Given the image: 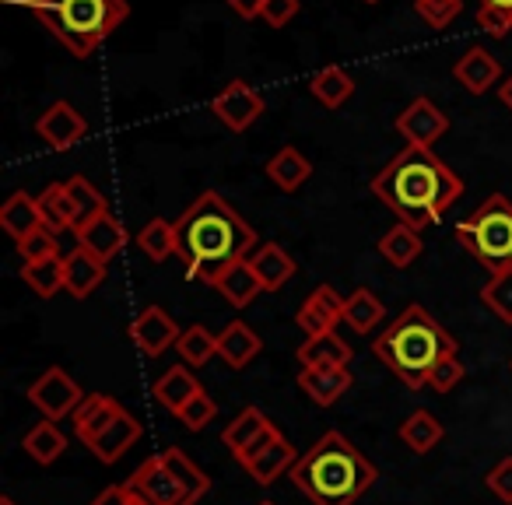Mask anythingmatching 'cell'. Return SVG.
<instances>
[{
  "label": "cell",
  "mask_w": 512,
  "mask_h": 505,
  "mask_svg": "<svg viewBox=\"0 0 512 505\" xmlns=\"http://www.w3.org/2000/svg\"><path fill=\"white\" fill-rule=\"evenodd\" d=\"M253 249V225H246L242 214L214 190H204L176 218V257L183 260L190 281L214 288L228 267L253 257Z\"/></svg>",
  "instance_id": "6da1fadb"
},
{
  "label": "cell",
  "mask_w": 512,
  "mask_h": 505,
  "mask_svg": "<svg viewBox=\"0 0 512 505\" xmlns=\"http://www.w3.org/2000/svg\"><path fill=\"white\" fill-rule=\"evenodd\" d=\"M372 193L400 221L421 232V228L435 225L460 200L463 179L432 148L407 144L393 162H386V169H379V176L372 179Z\"/></svg>",
  "instance_id": "7a4b0ae2"
},
{
  "label": "cell",
  "mask_w": 512,
  "mask_h": 505,
  "mask_svg": "<svg viewBox=\"0 0 512 505\" xmlns=\"http://www.w3.org/2000/svg\"><path fill=\"white\" fill-rule=\"evenodd\" d=\"M379 470L355 442L341 432H327L299 456L292 481L313 505H355L376 484Z\"/></svg>",
  "instance_id": "3957f363"
},
{
  "label": "cell",
  "mask_w": 512,
  "mask_h": 505,
  "mask_svg": "<svg viewBox=\"0 0 512 505\" xmlns=\"http://www.w3.org/2000/svg\"><path fill=\"white\" fill-rule=\"evenodd\" d=\"M456 348H460L456 337L421 306H407L404 313L372 341L376 358L407 386V390L428 386L435 365L453 358Z\"/></svg>",
  "instance_id": "277c9868"
},
{
  "label": "cell",
  "mask_w": 512,
  "mask_h": 505,
  "mask_svg": "<svg viewBox=\"0 0 512 505\" xmlns=\"http://www.w3.org/2000/svg\"><path fill=\"white\" fill-rule=\"evenodd\" d=\"M15 4H25L43 22V29L81 60L92 57L130 15L127 0H15Z\"/></svg>",
  "instance_id": "5b68a950"
},
{
  "label": "cell",
  "mask_w": 512,
  "mask_h": 505,
  "mask_svg": "<svg viewBox=\"0 0 512 505\" xmlns=\"http://www.w3.org/2000/svg\"><path fill=\"white\" fill-rule=\"evenodd\" d=\"M127 484L151 505H197L211 491V477L190 460L179 446L148 456Z\"/></svg>",
  "instance_id": "8992f818"
},
{
  "label": "cell",
  "mask_w": 512,
  "mask_h": 505,
  "mask_svg": "<svg viewBox=\"0 0 512 505\" xmlns=\"http://www.w3.org/2000/svg\"><path fill=\"white\" fill-rule=\"evenodd\" d=\"M456 239L491 274L512 267V200H505L502 193L488 197L456 225Z\"/></svg>",
  "instance_id": "52a82bcc"
},
{
  "label": "cell",
  "mask_w": 512,
  "mask_h": 505,
  "mask_svg": "<svg viewBox=\"0 0 512 505\" xmlns=\"http://www.w3.org/2000/svg\"><path fill=\"white\" fill-rule=\"evenodd\" d=\"M242 467H246V474L253 477L256 484H274L285 470H292L295 463H299V453H295V446L285 439V435L278 432V428H267L260 439L249 446V453L242 456Z\"/></svg>",
  "instance_id": "ba28073f"
},
{
  "label": "cell",
  "mask_w": 512,
  "mask_h": 505,
  "mask_svg": "<svg viewBox=\"0 0 512 505\" xmlns=\"http://www.w3.org/2000/svg\"><path fill=\"white\" fill-rule=\"evenodd\" d=\"M81 400H85L81 386L74 383L71 372H64L60 365L46 369L43 376H39L36 383L29 386V404L36 407V411H43V418H46V421L71 418V414L78 411Z\"/></svg>",
  "instance_id": "9c48e42d"
},
{
  "label": "cell",
  "mask_w": 512,
  "mask_h": 505,
  "mask_svg": "<svg viewBox=\"0 0 512 505\" xmlns=\"http://www.w3.org/2000/svg\"><path fill=\"white\" fill-rule=\"evenodd\" d=\"M211 113L218 116L228 130L242 134V130H249L264 116V95L256 92V88H249L246 81H228V85L214 95Z\"/></svg>",
  "instance_id": "30bf717a"
},
{
  "label": "cell",
  "mask_w": 512,
  "mask_h": 505,
  "mask_svg": "<svg viewBox=\"0 0 512 505\" xmlns=\"http://www.w3.org/2000/svg\"><path fill=\"white\" fill-rule=\"evenodd\" d=\"M74 239H78L81 249H88V253H95V257L109 264V260L120 257L123 249H127L130 235H127V225H123L113 211H102V214H95V218L74 225Z\"/></svg>",
  "instance_id": "8fae6325"
},
{
  "label": "cell",
  "mask_w": 512,
  "mask_h": 505,
  "mask_svg": "<svg viewBox=\"0 0 512 505\" xmlns=\"http://www.w3.org/2000/svg\"><path fill=\"white\" fill-rule=\"evenodd\" d=\"M397 130L407 144H414V148H432V144L449 130V116L442 113L432 99L421 95V99H414L411 106L397 116Z\"/></svg>",
  "instance_id": "7c38bea8"
},
{
  "label": "cell",
  "mask_w": 512,
  "mask_h": 505,
  "mask_svg": "<svg viewBox=\"0 0 512 505\" xmlns=\"http://www.w3.org/2000/svg\"><path fill=\"white\" fill-rule=\"evenodd\" d=\"M127 334H130V341L141 348V355L158 358L162 351H169L172 344H179L183 330L176 327V320H172L162 306H148L141 316H134V320H130Z\"/></svg>",
  "instance_id": "4fadbf2b"
},
{
  "label": "cell",
  "mask_w": 512,
  "mask_h": 505,
  "mask_svg": "<svg viewBox=\"0 0 512 505\" xmlns=\"http://www.w3.org/2000/svg\"><path fill=\"white\" fill-rule=\"evenodd\" d=\"M36 134L50 144L53 151H71L81 137L88 134V123L71 102H53L36 123Z\"/></svg>",
  "instance_id": "5bb4252c"
},
{
  "label": "cell",
  "mask_w": 512,
  "mask_h": 505,
  "mask_svg": "<svg viewBox=\"0 0 512 505\" xmlns=\"http://www.w3.org/2000/svg\"><path fill=\"white\" fill-rule=\"evenodd\" d=\"M344 302L348 299H341L330 285H320L306 302H302V309L295 313V323L306 330V337L327 334V330H334L337 323L344 320Z\"/></svg>",
  "instance_id": "9a60e30c"
},
{
  "label": "cell",
  "mask_w": 512,
  "mask_h": 505,
  "mask_svg": "<svg viewBox=\"0 0 512 505\" xmlns=\"http://www.w3.org/2000/svg\"><path fill=\"white\" fill-rule=\"evenodd\" d=\"M123 414L120 400L106 397V393H92V397H85L78 404V411L71 414L74 421V435H78L85 446H92L95 439H99L102 432H106L109 425H113L116 418Z\"/></svg>",
  "instance_id": "2e32d148"
},
{
  "label": "cell",
  "mask_w": 512,
  "mask_h": 505,
  "mask_svg": "<svg viewBox=\"0 0 512 505\" xmlns=\"http://www.w3.org/2000/svg\"><path fill=\"white\" fill-rule=\"evenodd\" d=\"M351 344L344 337H337V330H327V334L306 337L295 351L302 369H348L351 362Z\"/></svg>",
  "instance_id": "e0dca14e"
},
{
  "label": "cell",
  "mask_w": 512,
  "mask_h": 505,
  "mask_svg": "<svg viewBox=\"0 0 512 505\" xmlns=\"http://www.w3.org/2000/svg\"><path fill=\"white\" fill-rule=\"evenodd\" d=\"M249 267H253V274L260 278L264 292H281V288L295 278L292 253H288L285 246H278V242H264V246H256L253 257H249Z\"/></svg>",
  "instance_id": "ac0fdd59"
},
{
  "label": "cell",
  "mask_w": 512,
  "mask_h": 505,
  "mask_svg": "<svg viewBox=\"0 0 512 505\" xmlns=\"http://www.w3.org/2000/svg\"><path fill=\"white\" fill-rule=\"evenodd\" d=\"M264 351V341L256 334L249 323L242 320H232L225 330L218 334V358L228 365V369H246L256 355Z\"/></svg>",
  "instance_id": "d6986e66"
},
{
  "label": "cell",
  "mask_w": 512,
  "mask_h": 505,
  "mask_svg": "<svg viewBox=\"0 0 512 505\" xmlns=\"http://www.w3.org/2000/svg\"><path fill=\"white\" fill-rule=\"evenodd\" d=\"M0 225L15 242L29 239L36 228H43V211H39V197H29L25 190L11 193L0 207Z\"/></svg>",
  "instance_id": "ffe728a7"
},
{
  "label": "cell",
  "mask_w": 512,
  "mask_h": 505,
  "mask_svg": "<svg viewBox=\"0 0 512 505\" xmlns=\"http://www.w3.org/2000/svg\"><path fill=\"white\" fill-rule=\"evenodd\" d=\"M64 267H67L64 288L74 295V299H88V295L106 281V260H99L95 253H88V249H81V246L74 249V253H67Z\"/></svg>",
  "instance_id": "44dd1931"
},
{
  "label": "cell",
  "mask_w": 512,
  "mask_h": 505,
  "mask_svg": "<svg viewBox=\"0 0 512 505\" xmlns=\"http://www.w3.org/2000/svg\"><path fill=\"white\" fill-rule=\"evenodd\" d=\"M299 390L306 393L313 404L330 407L351 390V372L348 369H302Z\"/></svg>",
  "instance_id": "7402d4cb"
},
{
  "label": "cell",
  "mask_w": 512,
  "mask_h": 505,
  "mask_svg": "<svg viewBox=\"0 0 512 505\" xmlns=\"http://www.w3.org/2000/svg\"><path fill=\"white\" fill-rule=\"evenodd\" d=\"M453 74H456V81H460V85L467 88L470 95H484L491 85H495L502 71H498V60L491 57L488 50L474 46V50H467L460 60H456Z\"/></svg>",
  "instance_id": "603a6c76"
},
{
  "label": "cell",
  "mask_w": 512,
  "mask_h": 505,
  "mask_svg": "<svg viewBox=\"0 0 512 505\" xmlns=\"http://www.w3.org/2000/svg\"><path fill=\"white\" fill-rule=\"evenodd\" d=\"M204 390V386L193 379V372L186 369V365H172L165 376H158V383L151 386V393H155V400L165 407L169 414H179L186 404H190L197 393Z\"/></svg>",
  "instance_id": "cb8c5ba5"
},
{
  "label": "cell",
  "mask_w": 512,
  "mask_h": 505,
  "mask_svg": "<svg viewBox=\"0 0 512 505\" xmlns=\"http://www.w3.org/2000/svg\"><path fill=\"white\" fill-rule=\"evenodd\" d=\"M274 421L267 418L260 407H242L239 414H235L232 421H228V428H225V435H221V442H225L228 449H232V456L235 460H242V456L249 453V446H253L260 435L271 428Z\"/></svg>",
  "instance_id": "d4e9b609"
},
{
  "label": "cell",
  "mask_w": 512,
  "mask_h": 505,
  "mask_svg": "<svg viewBox=\"0 0 512 505\" xmlns=\"http://www.w3.org/2000/svg\"><path fill=\"white\" fill-rule=\"evenodd\" d=\"M137 439H141V421H137L130 411H123L120 418H116L113 425H109L88 449H92L102 463H116Z\"/></svg>",
  "instance_id": "484cf974"
},
{
  "label": "cell",
  "mask_w": 512,
  "mask_h": 505,
  "mask_svg": "<svg viewBox=\"0 0 512 505\" xmlns=\"http://www.w3.org/2000/svg\"><path fill=\"white\" fill-rule=\"evenodd\" d=\"M39 211H43V228H50L53 235L74 232V225H78V207L67 193V183L46 186L43 197H39Z\"/></svg>",
  "instance_id": "4316f807"
},
{
  "label": "cell",
  "mask_w": 512,
  "mask_h": 505,
  "mask_svg": "<svg viewBox=\"0 0 512 505\" xmlns=\"http://www.w3.org/2000/svg\"><path fill=\"white\" fill-rule=\"evenodd\" d=\"M379 253H383L386 264L411 267L414 260L421 257V232L414 225H407V221H400V225H393L390 232L379 239Z\"/></svg>",
  "instance_id": "83f0119b"
},
{
  "label": "cell",
  "mask_w": 512,
  "mask_h": 505,
  "mask_svg": "<svg viewBox=\"0 0 512 505\" xmlns=\"http://www.w3.org/2000/svg\"><path fill=\"white\" fill-rule=\"evenodd\" d=\"M267 176H271L274 186H281L285 193H292V190H299L309 176H313V165H309V158L302 155L299 148H281L278 155L267 162Z\"/></svg>",
  "instance_id": "f1b7e54d"
},
{
  "label": "cell",
  "mask_w": 512,
  "mask_h": 505,
  "mask_svg": "<svg viewBox=\"0 0 512 505\" xmlns=\"http://www.w3.org/2000/svg\"><path fill=\"white\" fill-rule=\"evenodd\" d=\"M22 449L32 456L36 463H43V467H50V463H57L60 456H64L67 449V435L57 428V421H39L36 428H29L22 439Z\"/></svg>",
  "instance_id": "f546056e"
},
{
  "label": "cell",
  "mask_w": 512,
  "mask_h": 505,
  "mask_svg": "<svg viewBox=\"0 0 512 505\" xmlns=\"http://www.w3.org/2000/svg\"><path fill=\"white\" fill-rule=\"evenodd\" d=\"M383 320H386V306L369 288H358V292L348 295V302H344V323H348L355 334H372Z\"/></svg>",
  "instance_id": "4dcf8cb0"
},
{
  "label": "cell",
  "mask_w": 512,
  "mask_h": 505,
  "mask_svg": "<svg viewBox=\"0 0 512 505\" xmlns=\"http://www.w3.org/2000/svg\"><path fill=\"white\" fill-rule=\"evenodd\" d=\"M218 288L221 295H225L228 302H232L235 309H246L249 302L256 299V295L264 292V285H260V278L253 274V267H249V260H242V264L228 267L225 274L218 278Z\"/></svg>",
  "instance_id": "1f68e13d"
},
{
  "label": "cell",
  "mask_w": 512,
  "mask_h": 505,
  "mask_svg": "<svg viewBox=\"0 0 512 505\" xmlns=\"http://www.w3.org/2000/svg\"><path fill=\"white\" fill-rule=\"evenodd\" d=\"M309 92H313L327 109H337L351 99V92H355V78H351L344 67H323V71H316L313 81H309Z\"/></svg>",
  "instance_id": "d6a6232c"
},
{
  "label": "cell",
  "mask_w": 512,
  "mask_h": 505,
  "mask_svg": "<svg viewBox=\"0 0 512 505\" xmlns=\"http://www.w3.org/2000/svg\"><path fill=\"white\" fill-rule=\"evenodd\" d=\"M400 439H404L407 449L425 456L442 442V421L435 418L432 411H414L411 418L400 425Z\"/></svg>",
  "instance_id": "836d02e7"
},
{
  "label": "cell",
  "mask_w": 512,
  "mask_h": 505,
  "mask_svg": "<svg viewBox=\"0 0 512 505\" xmlns=\"http://www.w3.org/2000/svg\"><path fill=\"white\" fill-rule=\"evenodd\" d=\"M22 281L43 299H53L60 288L67 285V267L64 257H50V260H36V264H22Z\"/></svg>",
  "instance_id": "e575fe53"
},
{
  "label": "cell",
  "mask_w": 512,
  "mask_h": 505,
  "mask_svg": "<svg viewBox=\"0 0 512 505\" xmlns=\"http://www.w3.org/2000/svg\"><path fill=\"white\" fill-rule=\"evenodd\" d=\"M137 246H141V253H148V260H155V264L176 257V221L151 218L148 225L141 228V235H137Z\"/></svg>",
  "instance_id": "d590c367"
},
{
  "label": "cell",
  "mask_w": 512,
  "mask_h": 505,
  "mask_svg": "<svg viewBox=\"0 0 512 505\" xmlns=\"http://www.w3.org/2000/svg\"><path fill=\"white\" fill-rule=\"evenodd\" d=\"M179 358H183L186 365H207L214 355H218V334H211L207 327H200V323H193L190 330H183V337H179L176 344Z\"/></svg>",
  "instance_id": "8d00e7d4"
},
{
  "label": "cell",
  "mask_w": 512,
  "mask_h": 505,
  "mask_svg": "<svg viewBox=\"0 0 512 505\" xmlns=\"http://www.w3.org/2000/svg\"><path fill=\"white\" fill-rule=\"evenodd\" d=\"M481 302L502 323H512V267L491 274V281L481 288Z\"/></svg>",
  "instance_id": "74e56055"
},
{
  "label": "cell",
  "mask_w": 512,
  "mask_h": 505,
  "mask_svg": "<svg viewBox=\"0 0 512 505\" xmlns=\"http://www.w3.org/2000/svg\"><path fill=\"white\" fill-rule=\"evenodd\" d=\"M67 193H71L74 207H78V225H81V221H88V218H95V214L109 211L106 197H102V193L95 190V186L88 183L85 176H71V179H67Z\"/></svg>",
  "instance_id": "f35d334b"
},
{
  "label": "cell",
  "mask_w": 512,
  "mask_h": 505,
  "mask_svg": "<svg viewBox=\"0 0 512 505\" xmlns=\"http://www.w3.org/2000/svg\"><path fill=\"white\" fill-rule=\"evenodd\" d=\"M18 253H22L25 264H36V260H50V257H60L57 249V235L50 228H36L29 239L18 242Z\"/></svg>",
  "instance_id": "ab89813d"
},
{
  "label": "cell",
  "mask_w": 512,
  "mask_h": 505,
  "mask_svg": "<svg viewBox=\"0 0 512 505\" xmlns=\"http://www.w3.org/2000/svg\"><path fill=\"white\" fill-rule=\"evenodd\" d=\"M414 11H418L432 29H446L463 11V0H414Z\"/></svg>",
  "instance_id": "60d3db41"
},
{
  "label": "cell",
  "mask_w": 512,
  "mask_h": 505,
  "mask_svg": "<svg viewBox=\"0 0 512 505\" xmlns=\"http://www.w3.org/2000/svg\"><path fill=\"white\" fill-rule=\"evenodd\" d=\"M214 414H218V404H214L211 397H207L204 390L197 393V397L190 400V404L183 407V411L176 414L179 421H183L186 428H190V432H200V428H207L214 421Z\"/></svg>",
  "instance_id": "b9f144b4"
},
{
  "label": "cell",
  "mask_w": 512,
  "mask_h": 505,
  "mask_svg": "<svg viewBox=\"0 0 512 505\" xmlns=\"http://www.w3.org/2000/svg\"><path fill=\"white\" fill-rule=\"evenodd\" d=\"M477 25H481L491 39H505L512 32V8L481 4V8H477Z\"/></svg>",
  "instance_id": "7bdbcfd3"
},
{
  "label": "cell",
  "mask_w": 512,
  "mask_h": 505,
  "mask_svg": "<svg viewBox=\"0 0 512 505\" xmlns=\"http://www.w3.org/2000/svg\"><path fill=\"white\" fill-rule=\"evenodd\" d=\"M463 376H467V369H463V362L453 355V358H446V362L435 365V372H432V379H428V386H432L435 393H449L453 386L463 383Z\"/></svg>",
  "instance_id": "ee69618b"
},
{
  "label": "cell",
  "mask_w": 512,
  "mask_h": 505,
  "mask_svg": "<svg viewBox=\"0 0 512 505\" xmlns=\"http://www.w3.org/2000/svg\"><path fill=\"white\" fill-rule=\"evenodd\" d=\"M488 488L491 495H498L502 502H512V456H505V460H498L495 467L488 470Z\"/></svg>",
  "instance_id": "f6af8a7d"
},
{
  "label": "cell",
  "mask_w": 512,
  "mask_h": 505,
  "mask_svg": "<svg viewBox=\"0 0 512 505\" xmlns=\"http://www.w3.org/2000/svg\"><path fill=\"white\" fill-rule=\"evenodd\" d=\"M295 15H299V0H264V11H260V18L274 29H285Z\"/></svg>",
  "instance_id": "bcb514c9"
},
{
  "label": "cell",
  "mask_w": 512,
  "mask_h": 505,
  "mask_svg": "<svg viewBox=\"0 0 512 505\" xmlns=\"http://www.w3.org/2000/svg\"><path fill=\"white\" fill-rule=\"evenodd\" d=\"M130 502H134V488H130L127 481L109 484V488H102L99 495L92 498V505H130Z\"/></svg>",
  "instance_id": "7dc6e473"
},
{
  "label": "cell",
  "mask_w": 512,
  "mask_h": 505,
  "mask_svg": "<svg viewBox=\"0 0 512 505\" xmlns=\"http://www.w3.org/2000/svg\"><path fill=\"white\" fill-rule=\"evenodd\" d=\"M228 8L235 11L239 18H260V11H264V0H228Z\"/></svg>",
  "instance_id": "c3c4849f"
},
{
  "label": "cell",
  "mask_w": 512,
  "mask_h": 505,
  "mask_svg": "<svg viewBox=\"0 0 512 505\" xmlns=\"http://www.w3.org/2000/svg\"><path fill=\"white\" fill-rule=\"evenodd\" d=\"M498 99H502V106H505V109H509V113H512V74H509V78L502 81V85H498Z\"/></svg>",
  "instance_id": "681fc988"
},
{
  "label": "cell",
  "mask_w": 512,
  "mask_h": 505,
  "mask_svg": "<svg viewBox=\"0 0 512 505\" xmlns=\"http://www.w3.org/2000/svg\"><path fill=\"white\" fill-rule=\"evenodd\" d=\"M481 4H498V8H512V0H481Z\"/></svg>",
  "instance_id": "f907efd6"
},
{
  "label": "cell",
  "mask_w": 512,
  "mask_h": 505,
  "mask_svg": "<svg viewBox=\"0 0 512 505\" xmlns=\"http://www.w3.org/2000/svg\"><path fill=\"white\" fill-rule=\"evenodd\" d=\"M130 505H151V502H144V498H141V495H137V491H134V502H130Z\"/></svg>",
  "instance_id": "816d5d0a"
},
{
  "label": "cell",
  "mask_w": 512,
  "mask_h": 505,
  "mask_svg": "<svg viewBox=\"0 0 512 505\" xmlns=\"http://www.w3.org/2000/svg\"><path fill=\"white\" fill-rule=\"evenodd\" d=\"M0 505H15V502H11V498H0Z\"/></svg>",
  "instance_id": "f5cc1de1"
},
{
  "label": "cell",
  "mask_w": 512,
  "mask_h": 505,
  "mask_svg": "<svg viewBox=\"0 0 512 505\" xmlns=\"http://www.w3.org/2000/svg\"><path fill=\"white\" fill-rule=\"evenodd\" d=\"M256 505H278V502H256Z\"/></svg>",
  "instance_id": "db71d44e"
},
{
  "label": "cell",
  "mask_w": 512,
  "mask_h": 505,
  "mask_svg": "<svg viewBox=\"0 0 512 505\" xmlns=\"http://www.w3.org/2000/svg\"><path fill=\"white\" fill-rule=\"evenodd\" d=\"M369 4H376V0H369Z\"/></svg>",
  "instance_id": "11a10c76"
}]
</instances>
